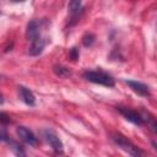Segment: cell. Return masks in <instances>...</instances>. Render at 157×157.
<instances>
[{"label": "cell", "instance_id": "9a60e30c", "mask_svg": "<svg viewBox=\"0 0 157 157\" xmlns=\"http://www.w3.org/2000/svg\"><path fill=\"white\" fill-rule=\"evenodd\" d=\"M69 54H70V58H71L72 60H77V59H78V49H77V48H75V47L71 48Z\"/></svg>", "mask_w": 157, "mask_h": 157}, {"label": "cell", "instance_id": "8992f818", "mask_svg": "<svg viewBox=\"0 0 157 157\" xmlns=\"http://www.w3.org/2000/svg\"><path fill=\"white\" fill-rule=\"evenodd\" d=\"M125 83L135 92L137 93L139 96H142V97H147L150 96V88L147 85L142 83V82H139V81H132V80H125Z\"/></svg>", "mask_w": 157, "mask_h": 157}, {"label": "cell", "instance_id": "5bb4252c", "mask_svg": "<svg viewBox=\"0 0 157 157\" xmlns=\"http://www.w3.org/2000/svg\"><path fill=\"white\" fill-rule=\"evenodd\" d=\"M10 121H11L10 117H9L6 113L0 112V123H1V124H9Z\"/></svg>", "mask_w": 157, "mask_h": 157}, {"label": "cell", "instance_id": "52a82bcc", "mask_svg": "<svg viewBox=\"0 0 157 157\" xmlns=\"http://www.w3.org/2000/svg\"><path fill=\"white\" fill-rule=\"evenodd\" d=\"M17 88H18V97L22 102H25L27 105H34L36 104V97L32 93V91H29L25 86H18Z\"/></svg>", "mask_w": 157, "mask_h": 157}, {"label": "cell", "instance_id": "e0dca14e", "mask_svg": "<svg viewBox=\"0 0 157 157\" xmlns=\"http://www.w3.org/2000/svg\"><path fill=\"white\" fill-rule=\"evenodd\" d=\"M4 103V98H2V96L0 94V104H2Z\"/></svg>", "mask_w": 157, "mask_h": 157}, {"label": "cell", "instance_id": "5b68a950", "mask_svg": "<svg viewBox=\"0 0 157 157\" xmlns=\"http://www.w3.org/2000/svg\"><path fill=\"white\" fill-rule=\"evenodd\" d=\"M16 132H17L18 137H20L22 141H25L26 144H28V145H31V146H36V145L38 144V140H37V137L34 136V134H33L29 129H27L26 126H17Z\"/></svg>", "mask_w": 157, "mask_h": 157}, {"label": "cell", "instance_id": "2e32d148", "mask_svg": "<svg viewBox=\"0 0 157 157\" xmlns=\"http://www.w3.org/2000/svg\"><path fill=\"white\" fill-rule=\"evenodd\" d=\"M9 139H10V137H9V135H7V131H6L5 129L0 128V141H4V142H6Z\"/></svg>", "mask_w": 157, "mask_h": 157}, {"label": "cell", "instance_id": "8fae6325", "mask_svg": "<svg viewBox=\"0 0 157 157\" xmlns=\"http://www.w3.org/2000/svg\"><path fill=\"white\" fill-rule=\"evenodd\" d=\"M6 144L9 145V148L13 152V155H16L17 157H26V152H25V148L22 147V145H20V142L12 140V139H9L6 141Z\"/></svg>", "mask_w": 157, "mask_h": 157}, {"label": "cell", "instance_id": "6da1fadb", "mask_svg": "<svg viewBox=\"0 0 157 157\" xmlns=\"http://www.w3.org/2000/svg\"><path fill=\"white\" fill-rule=\"evenodd\" d=\"M112 140L126 153H129L132 157H144V151L137 147L135 144H132L126 136H124L123 134L119 132H114L112 134Z\"/></svg>", "mask_w": 157, "mask_h": 157}, {"label": "cell", "instance_id": "30bf717a", "mask_svg": "<svg viewBox=\"0 0 157 157\" xmlns=\"http://www.w3.org/2000/svg\"><path fill=\"white\" fill-rule=\"evenodd\" d=\"M44 47H45V40H44L42 37H39V38H37L36 40L32 42L28 53H29L31 55H38V54H40V53L43 52Z\"/></svg>", "mask_w": 157, "mask_h": 157}, {"label": "cell", "instance_id": "7c38bea8", "mask_svg": "<svg viewBox=\"0 0 157 157\" xmlns=\"http://www.w3.org/2000/svg\"><path fill=\"white\" fill-rule=\"evenodd\" d=\"M54 72L58 75V76H60V77H69L70 75H71V71L67 69V67H65V66H54Z\"/></svg>", "mask_w": 157, "mask_h": 157}, {"label": "cell", "instance_id": "7a4b0ae2", "mask_svg": "<svg viewBox=\"0 0 157 157\" xmlns=\"http://www.w3.org/2000/svg\"><path fill=\"white\" fill-rule=\"evenodd\" d=\"M83 77L90 82L103 85V86H107V87H112L115 83L114 78L110 75H108L105 72H102V71H91V70L90 71H85L83 72Z\"/></svg>", "mask_w": 157, "mask_h": 157}, {"label": "cell", "instance_id": "ba28073f", "mask_svg": "<svg viewBox=\"0 0 157 157\" xmlns=\"http://www.w3.org/2000/svg\"><path fill=\"white\" fill-rule=\"evenodd\" d=\"M26 37L28 38V40L33 42L37 38L40 37V32H39V25L36 20H32L28 22L27 25V29H26Z\"/></svg>", "mask_w": 157, "mask_h": 157}, {"label": "cell", "instance_id": "4fadbf2b", "mask_svg": "<svg viewBox=\"0 0 157 157\" xmlns=\"http://www.w3.org/2000/svg\"><path fill=\"white\" fill-rule=\"evenodd\" d=\"M82 42H83V45H85V47H91V45L93 44V42H94V36H93L92 33H87V34L83 37Z\"/></svg>", "mask_w": 157, "mask_h": 157}, {"label": "cell", "instance_id": "3957f363", "mask_svg": "<svg viewBox=\"0 0 157 157\" xmlns=\"http://www.w3.org/2000/svg\"><path fill=\"white\" fill-rule=\"evenodd\" d=\"M43 137L45 139V141L50 145V147L56 152V153H61L63 152V148H64V145L61 142V140L59 139V136L50 129H45L43 130Z\"/></svg>", "mask_w": 157, "mask_h": 157}, {"label": "cell", "instance_id": "9c48e42d", "mask_svg": "<svg viewBox=\"0 0 157 157\" xmlns=\"http://www.w3.org/2000/svg\"><path fill=\"white\" fill-rule=\"evenodd\" d=\"M69 10H70V13H71V20L74 21L72 23H75L77 20H78V17H80V15L82 13V4H81V1H78V0H72V1H70L69 2Z\"/></svg>", "mask_w": 157, "mask_h": 157}, {"label": "cell", "instance_id": "277c9868", "mask_svg": "<svg viewBox=\"0 0 157 157\" xmlns=\"http://www.w3.org/2000/svg\"><path fill=\"white\" fill-rule=\"evenodd\" d=\"M117 109L119 110V113L129 121H131L132 124H136V125H142L145 124L144 120H142V117L140 113L130 109V108H126V107H117Z\"/></svg>", "mask_w": 157, "mask_h": 157}]
</instances>
